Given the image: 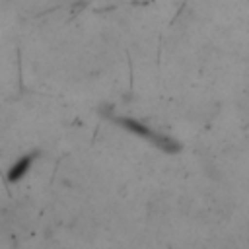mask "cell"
<instances>
[{
  "label": "cell",
  "mask_w": 249,
  "mask_h": 249,
  "mask_svg": "<svg viewBox=\"0 0 249 249\" xmlns=\"http://www.w3.org/2000/svg\"><path fill=\"white\" fill-rule=\"evenodd\" d=\"M117 123L124 124L126 128H130V130H134V132H138V134H142V136H146L148 140L156 142L158 146H161V148L167 150V152H177V150H179V146L173 144L169 138H165V136L154 132L152 128H148V126H144V124H140V123H136V121H132V119H123V117H121V119H117Z\"/></svg>",
  "instance_id": "obj_1"
},
{
  "label": "cell",
  "mask_w": 249,
  "mask_h": 249,
  "mask_svg": "<svg viewBox=\"0 0 249 249\" xmlns=\"http://www.w3.org/2000/svg\"><path fill=\"white\" fill-rule=\"evenodd\" d=\"M31 161H33V156H23L21 160H18V163H14L8 171V181H18L19 177H23L27 173Z\"/></svg>",
  "instance_id": "obj_2"
}]
</instances>
